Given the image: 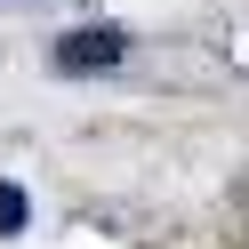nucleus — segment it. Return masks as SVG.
Segmentation results:
<instances>
[{"label":"nucleus","instance_id":"1","mask_svg":"<svg viewBox=\"0 0 249 249\" xmlns=\"http://www.w3.org/2000/svg\"><path fill=\"white\" fill-rule=\"evenodd\" d=\"M121 56H129V33H113V24H81V33H65L49 49V65L65 72V81H89V72H113Z\"/></svg>","mask_w":249,"mask_h":249},{"label":"nucleus","instance_id":"2","mask_svg":"<svg viewBox=\"0 0 249 249\" xmlns=\"http://www.w3.org/2000/svg\"><path fill=\"white\" fill-rule=\"evenodd\" d=\"M24 209H33L24 185H0V233H24Z\"/></svg>","mask_w":249,"mask_h":249}]
</instances>
